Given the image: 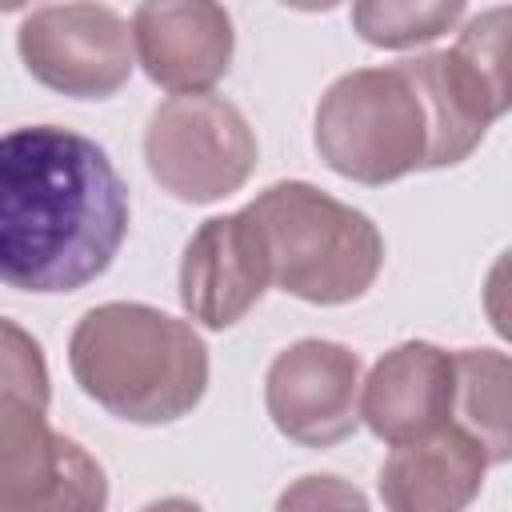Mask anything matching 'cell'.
Listing matches in <instances>:
<instances>
[{
  "label": "cell",
  "instance_id": "obj_14",
  "mask_svg": "<svg viewBox=\"0 0 512 512\" xmlns=\"http://www.w3.org/2000/svg\"><path fill=\"white\" fill-rule=\"evenodd\" d=\"M456 360V404L460 428L480 440L488 464L508 460V356L496 348H464Z\"/></svg>",
  "mask_w": 512,
  "mask_h": 512
},
{
  "label": "cell",
  "instance_id": "obj_11",
  "mask_svg": "<svg viewBox=\"0 0 512 512\" xmlns=\"http://www.w3.org/2000/svg\"><path fill=\"white\" fill-rule=\"evenodd\" d=\"M132 52L148 80L172 96L212 92L232 64V16L220 4H140L132 12Z\"/></svg>",
  "mask_w": 512,
  "mask_h": 512
},
{
  "label": "cell",
  "instance_id": "obj_4",
  "mask_svg": "<svg viewBox=\"0 0 512 512\" xmlns=\"http://www.w3.org/2000/svg\"><path fill=\"white\" fill-rule=\"evenodd\" d=\"M316 152L332 172L360 184H388L428 168L432 116L408 60L344 72L320 96Z\"/></svg>",
  "mask_w": 512,
  "mask_h": 512
},
{
  "label": "cell",
  "instance_id": "obj_7",
  "mask_svg": "<svg viewBox=\"0 0 512 512\" xmlns=\"http://www.w3.org/2000/svg\"><path fill=\"white\" fill-rule=\"evenodd\" d=\"M24 68L76 100H104L128 84L136 52L132 28L104 4H44L16 32Z\"/></svg>",
  "mask_w": 512,
  "mask_h": 512
},
{
  "label": "cell",
  "instance_id": "obj_18",
  "mask_svg": "<svg viewBox=\"0 0 512 512\" xmlns=\"http://www.w3.org/2000/svg\"><path fill=\"white\" fill-rule=\"evenodd\" d=\"M140 512H204L196 500H184V496H164V500H152L144 504Z\"/></svg>",
  "mask_w": 512,
  "mask_h": 512
},
{
  "label": "cell",
  "instance_id": "obj_16",
  "mask_svg": "<svg viewBox=\"0 0 512 512\" xmlns=\"http://www.w3.org/2000/svg\"><path fill=\"white\" fill-rule=\"evenodd\" d=\"M0 396H20L36 408H48L52 396L40 344L4 316H0Z\"/></svg>",
  "mask_w": 512,
  "mask_h": 512
},
{
  "label": "cell",
  "instance_id": "obj_15",
  "mask_svg": "<svg viewBox=\"0 0 512 512\" xmlns=\"http://www.w3.org/2000/svg\"><path fill=\"white\" fill-rule=\"evenodd\" d=\"M464 16V4L460 0H448V4H380V0H368V4H352V24L356 32L376 44V48H412V44H428L436 36H444L456 20Z\"/></svg>",
  "mask_w": 512,
  "mask_h": 512
},
{
  "label": "cell",
  "instance_id": "obj_5",
  "mask_svg": "<svg viewBox=\"0 0 512 512\" xmlns=\"http://www.w3.org/2000/svg\"><path fill=\"white\" fill-rule=\"evenodd\" d=\"M152 180L188 204H212L244 188L256 168V136L244 112L216 96H168L144 132Z\"/></svg>",
  "mask_w": 512,
  "mask_h": 512
},
{
  "label": "cell",
  "instance_id": "obj_3",
  "mask_svg": "<svg viewBox=\"0 0 512 512\" xmlns=\"http://www.w3.org/2000/svg\"><path fill=\"white\" fill-rule=\"evenodd\" d=\"M260 232L272 284L308 304H348L364 296L384 264L376 224L304 180H280L244 208Z\"/></svg>",
  "mask_w": 512,
  "mask_h": 512
},
{
  "label": "cell",
  "instance_id": "obj_1",
  "mask_svg": "<svg viewBox=\"0 0 512 512\" xmlns=\"http://www.w3.org/2000/svg\"><path fill=\"white\" fill-rule=\"evenodd\" d=\"M128 236V184L108 152L60 124L0 136V284L56 296L92 284Z\"/></svg>",
  "mask_w": 512,
  "mask_h": 512
},
{
  "label": "cell",
  "instance_id": "obj_12",
  "mask_svg": "<svg viewBox=\"0 0 512 512\" xmlns=\"http://www.w3.org/2000/svg\"><path fill=\"white\" fill-rule=\"evenodd\" d=\"M488 472V452L460 424L436 436L396 444L380 468V500L388 512H464Z\"/></svg>",
  "mask_w": 512,
  "mask_h": 512
},
{
  "label": "cell",
  "instance_id": "obj_13",
  "mask_svg": "<svg viewBox=\"0 0 512 512\" xmlns=\"http://www.w3.org/2000/svg\"><path fill=\"white\" fill-rule=\"evenodd\" d=\"M444 84L452 88L456 104L468 120L488 128L496 116L508 112L512 80H508V8L480 12L460 40L440 52Z\"/></svg>",
  "mask_w": 512,
  "mask_h": 512
},
{
  "label": "cell",
  "instance_id": "obj_10",
  "mask_svg": "<svg viewBox=\"0 0 512 512\" xmlns=\"http://www.w3.org/2000/svg\"><path fill=\"white\" fill-rule=\"evenodd\" d=\"M452 404L456 360L428 340L396 344L372 364L368 380H360V420L392 448L448 428Z\"/></svg>",
  "mask_w": 512,
  "mask_h": 512
},
{
  "label": "cell",
  "instance_id": "obj_6",
  "mask_svg": "<svg viewBox=\"0 0 512 512\" xmlns=\"http://www.w3.org/2000/svg\"><path fill=\"white\" fill-rule=\"evenodd\" d=\"M20 396H0V512H104V468Z\"/></svg>",
  "mask_w": 512,
  "mask_h": 512
},
{
  "label": "cell",
  "instance_id": "obj_9",
  "mask_svg": "<svg viewBox=\"0 0 512 512\" xmlns=\"http://www.w3.org/2000/svg\"><path fill=\"white\" fill-rule=\"evenodd\" d=\"M268 260L252 216L228 212L196 228L180 260V304L204 328H232L268 292Z\"/></svg>",
  "mask_w": 512,
  "mask_h": 512
},
{
  "label": "cell",
  "instance_id": "obj_8",
  "mask_svg": "<svg viewBox=\"0 0 512 512\" xmlns=\"http://www.w3.org/2000/svg\"><path fill=\"white\" fill-rule=\"evenodd\" d=\"M264 408L304 448L348 440L360 424V356L336 340H296L264 376Z\"/></svg>",
  "mask_w": 512,
  "mask_h": 512
},
{
  "label": "cell",
  "instance_id": "obj_2",
  "mask_svg": "<svg viewBox=\"0 0 512 512\" xmlns=\"http://www.w3.org/2000/svg\"><path fill=\"white\" fill-rule=\"evenodd\" d=\"M68 368L84 396L128 424H172L208 388V348L196 328L152 304H96L68 340Z\"/></svg>",
  "mask_w": 512,
  "mask_h": 512
},
{
  "label": "cell",
  "instance_id": "obj_17",
  "mask_svg": "<svg viewBox=\"0 0 512 512\" xmlns=\"http://www.w3.org/2000/svg\"><path fill=\"white\" fill-rule=\"evenodd\" d=\"M276 512H372V508L364 492L340 476H300L280 492Z\"/></svg>",
  "mask_w": 512,
  "mask_h": 512
}]
</instances>
